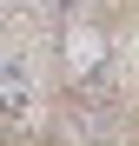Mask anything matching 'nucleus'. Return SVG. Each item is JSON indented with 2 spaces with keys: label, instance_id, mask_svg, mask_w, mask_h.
Returning <instances> with one entry per match:
<instances>
[{
  "label": "nucleus",
  "instance_id": "obj_1",
  "mask_svg": "<svg viewBox=\"0 0 139 146\" xmlns=\"http://www.w3.org/2000/svg\"><path fill=\"white\" fill-rule=\"evenodd\" d=\"M40 113V80L20 46H0V126H33Z\"/></svg>",
  "mask_w": 139,
  "mask_h": 146
}]
</instances>
